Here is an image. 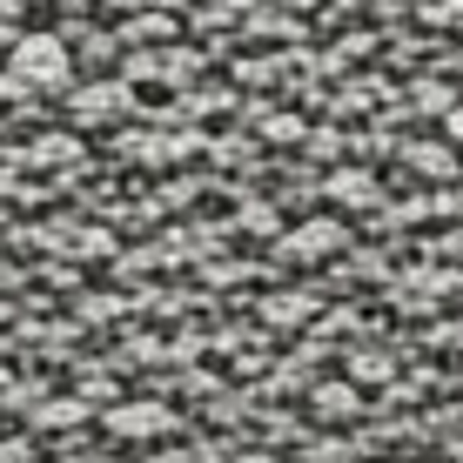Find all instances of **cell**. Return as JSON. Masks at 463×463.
<instances>
[{"label": "cell", "instance_id": "1", "mask_svg": "<svg viewBox=\"0 0 463 463\" xmlns=\"http://www.w3.org/2000/svg\"><path fill=\"white\" fill-rule=\"evenodd\" d=\"M14 74L34 81V88H61L68 81V47L47 41V34H27L21 47H14Z\"/></svg>", "mask_w": 463, "mask_h": 463}, {"label": "cell", "instance_id": "2", "mask_svg": "<svg viewBox=\"0 0 463 463\" xmlns=\"http://www.w3.org/2000/svg\"><path fill=\"white\" fill-rule=\"evenodd\" d=\"M450 128H457V135H463V115H450Z\"/></svg>", "mask_w": 463, "mask_h": 463}]
</instances>
